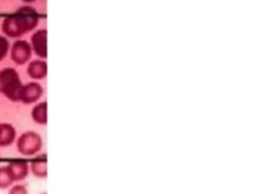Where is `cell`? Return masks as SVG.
<instances>
[{
    "mask_svg": "<svg viewBox=\"0 0 258 194\" xmlns=\"http://www.w3.org/2000/svg\"><path fill=\"white\" fill-rule=\"evenodd\" d=\"M10 41L8 37L3 34H0V62H2L8 55L10 51Z\"/></svg>",
    "mask_w": 258,
    "mask_h": 194,
    "instance_id": "obj_12",
    "label": "cell"
},
{
    "mask_svg": "<svg viewBox=\"0 0 258 194\" xmlns=\"http://www.w3.org/2000/svg\"><path fill=\"white\" fill-rule=\"evenodd\" d=\"M31 116L36 123L44 124L46 122V103L42 102L35 105L31 111Z\"/></svg>",
    "mask_w": 258,
    "mask_h": 194,
    "instance_id": "obj_10",
    "label": "cell"
},
{
    "mask_svg": "<svg viewBox=\"0 0 258 194\" xmlns=\"http://www.w3.org/2000/svg\"><path fill=\"white\" fill-rule=\"evenodd\" d=\"M13 180L7 170L6 165L0 167V189H8L13 185Z\"/></svg>",
    "mask_w": 258,
    "mask_h": 194,
    "instance_id": "obj_11",
    "label": "cell"
},
{
    "mask_svg": "<svg viewBox=\"0 0 258 194\" xmlns=\"http://www.w3.org/2000/svg\"><path fill=\"white\" fill-rule=\"evenodd\" d=\"M23 2H26V3H31V2H34L35 0H21Z\"/></svg>",
    "mask_w": 258,
    "mask_h": 194,
    "instance_id": "obj_15",
    "label": "cell"
},
{
    "mask_svg": "<svg viewBox=\"0 0 258 194\" xmlns=\"http://www.w3.org/2000/svg\"><path fill=\"white\" fill-rule=\"evenodd\" d=\"M31 171L35 176L43 177L45 176V161L35 160L31 163Z\"/></svg>",
    "mask_w": 258,
    "mask_h": 194,
    "instance_id": "obj_13",
    "label": "cell"
},
{
    "mask_svg": "<svg viewBox=\"0 0 258 194\" xmlns=\"http://www.w3.org/2000/svg\"><path fill=\"white\" fill-rule=\"evenodd\" d=\"M6 167L13 182L24 180L28 174V165L22 161H12Z\"/></svg>",
    "mask_w": 258,
    "mask_h": 194,
    "instance_id": "obj_7",
    "label": "cell"
},
{
    "mask_svg": "<svg viewBox=\"0 0 258 194\" xmlns=\"http://www.w3.org/2000/svg\"><path fill=\"white\" fill-rule=\"evenodd\" d=\"M37 23L38 13L30 6H22L2 20L1 31L6 37L18 38L33 30Z\"/></svg>",
    "mask_w": 258,
    "mask_h": 194,
    "instance_id": "obj_1",
    "label": "cell"
},
{
    "mask_svg": "<svg viewBox=\"0 0 258 194\" xmlns=\"http://www.w3.org/2000/svg\"><path fill=\"white\" fill-rule=\"evenodd\" d=\"M31 50L40 58L46 57V30L39 29L36 30L30 39Z\"/></svg>",
    "mask_w": 258,
    "mask_h": 194,
    "instance_id": "obj_6",
    "label": "cell"
},
{
    "mask_svg": "<svg viewBox=\"0 0 258 194\" xmlns=\"http://www.w3.org/2000/svg\"><path fill=\"white\" fill-rule=\"evenodd\" d=\"M42 94V87L37 82H28L22 85L19 93V101L25 104L34 103Z\"/></svg>",
    "mask_w": 258,
    "mask_h": 194,
    "instance_id": "obj_5",
    "label": "cell"
},
{
    "mask_svg": "<svg viewBox=\"0 0 258 194\" xmlns=\"http://www.w3.org/2000/svg\"><path fill=\"white\" fill-rule=\"evenodd\" d=\"M22 82L18 72L12 67H5L0 70V92L10 101H19V93Z\"/></svg>",
    "mask_w": 258,
    "mask_h": 194,
    "instance_id": "obj_2",
    "label": "cell"
},
{
    "mask_svg": "<svg viewBox=\"0 0 258 194\" xmlns=\"http://www.w3.org/2000/svg\"><path fill=\"white\" fill-rule=\"evenodd\" d=\"M16 139V129L8 122H0V147L7 148Z\"/></svg>",
    "mask_w": 258,
    "mask_h": 194,
    "instance_id": "obj_8",
    "label": "cell"
},
{
    "mask_svg": "<svg viewBox=\"0 0 258 194\" xmlns=\"http://www.w3.org/2000/svg\"><path fill=\"white\" fill-rule=\"evenodd\" d=\"M16 148L21 155H34L41 148V138L34 131H25L17 138Z\"/></svg>",
    "mask_w": 258,
    "mask_h": 194,
    "instance_id": "obj_3",
    "label": "cell"
},
{
    "mask_svg": "<svg viewBox=\"0 0 258 194\" xmlns=\"http://www.w3.org/2000/svg\"><path fill=\"white\" fill-rule=\"evenodd\" d=\"M32 50L30 43L24 39L17 38L10 45L9 56L11 61L16 65H24L30 59Z\"/></svg>",
    "mask_w": 258,
    "mask_h": 194,
    "instance_id": "obj_4",
    "label": "cell"
},
{
    "mask_svg": "<svg viewBox=\"0 0 258 194\" xmlns=\"http://www.w3.org/2000/svg\"><path fill=\"white\" fill-rule=\"evenodd\" d=\"M27 75L34 79H42L46 75V64L40 60L32 61L27 67Z\"/></svg>",
    "mask_w": 258,
    "mask_h": 194,
    "instance_id": "obj_9",
    "label": "cell"
},
{
    "mask_svg": "<svg viewBox=\"0 0 258 194\" xmlns=\"http://www.w3.org/2000/svg\"><path fill=\"white\" fill-rule=\"evenodd\" d=\"M8 194H28V191H27L25 186L20 185V184H16V185H12L9 188Z\"/></svg>",
    "mask_w": 258,
    "mask_h": 194,
    "instance_id": "obj_14",
    "label": "cell"
}]
</instances>
